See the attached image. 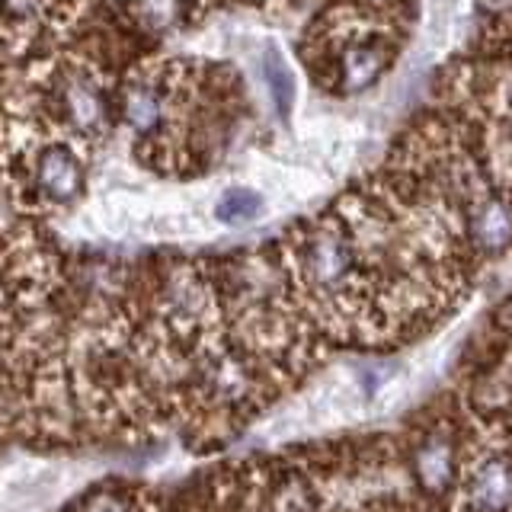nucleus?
<instances>
[{"label":"nucleus","mask_w":512,"mask_h":512,"mask_svg":"<svg viewBox=\"0 0 512 512\" xmlns=\"http://www.w3.org/2000/svg\"><path fill=\"white\" fill-rule=\"evenodd\" d=\"M23 135L7 138L4 180L10 199L29 212H61L84 196L87 144L48 132L32 119H16Z\"/></svg>","instance_id":"f257e3e1"},{"label":"nucleus","mask_w":512,"mask_h":512,"mask_svg":"<svg viewBox=\"0 0 512 512\" xmlns=\"http://www.w3.org/2000/svg\"><path fill=\"white\" fill-rule=\"evenodd\" d=\"M471 237L484 250H506L512 244V202L503 196L480 202L471 215Z\"/></svg>","instance_id":"f03ea898"},{"label":"nucleus","mask_w":512,"mask_h":512,"mask_svg":"<svg viewBox=\"0 0 512 512\" xmlns=\"http://www.w3.org/2000/svg\"><path fill=\"white\" fill-rule=\"evenodd\" d=\"M388 61L391 58L384 45L365 42V39L349 42L340 55V74H343L346 90H362L368 84H375V77L388 68Z\"/></svg>","instance_id":"7ed1b4c3"},{"label":"nucleus","mask_w":512,"mask_h":512,"mask_svg":"<svg viewBox=\"0 0 512 512\" xmlns=\"http://www.w3.org/2000/svg\"><path fill=\"white\" fill-rule=\"evenodd\" d=\"M263 77H266V87H269V96H272V106H276L279 119L288 122L295 109V96H298V84H295V71L292 64L285 61L282 48L276 42L266 45L263 52Z\"/></svg>","instance_id":"20e7f679"},{"label":"nucleus","mask_w":512,"mask_h":512,"mask_svg":"<svg viewBox=\"0 0 512 512\" xmlns=\"http://www.w3.org/2000/svg\"><path fill=\"white\" fill-rule=\"evenodd\" d=\"M263 215V196L250 186H231L221 192V199L215 202V218L228 228H240Z\"/></svg>","instance_id":"39448f33"}]
</instances>
